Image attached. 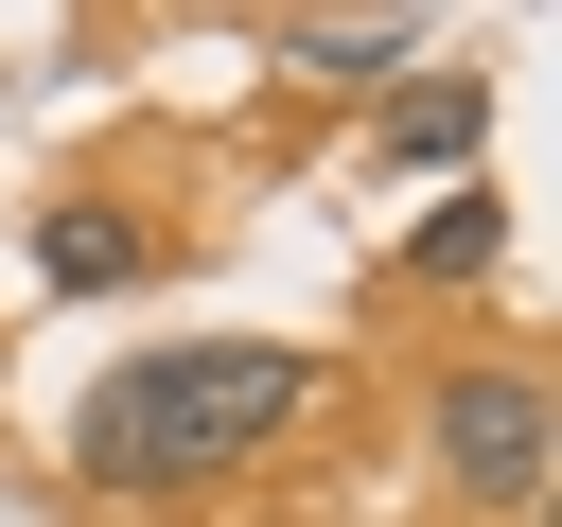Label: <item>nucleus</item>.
Listing matches in <instances>:
<instances>
[{
    "instance_id": "2",
    "label": "nucleus",
    "mask_w": 562,
    "mask_h": 527,
    "mask_svg": "<svg viewBox=\"0 0 562 527\" xmlns=\"http://www.w3.org/2000/svg\"><path fill=\"white\" fill-rule=\"evenodd\" d=\"M439 474L474 509H544V386L527 369H457L439 386Z\"/></svg>"
},
{
    "instance_id": "4",
    "label": "nucleus",
    "mask_w": 562,
    "mask_h": 527,
    "mask_svg": "<svg viewBox=\"0 0 562 527\" xmlns=\"http://www.w3.org/2000/svg\"><path fill=\"white\" fill-rule=\"evenodd\" d=\"M474 123H492V88L457 70V88H422V105H386V141L404 158H474Z\"/></svg>"
},
{
    "instance_id": "6",
    "label": "nucleus",
    "mask_w": 562,
    "mask_h": 527,
    "mask_svg": "<svg viewBox=\"0 0 562 527\" xmlns=\"http://www.w3.org/2000/svg\"><path fill=\"white\" fill-rule=\"evenodd\" d=\"M123 264H140V228H105V211H70V228H53V281H70V299H105Z\"/></svg>"
},
{
    "instance_id": "1",
    "label": "nucleus",
    "mask_w": 562,
    "mask_h": 527,
    "mask_svg": "<svg viewBox=\"0 0 562 527\" xmlns=\"http://www.w3.org/2000/svg\"><path fill=\"white\" fill-rule=\"evenodd\" d=\"M299 404H316V351H281V334H193V351H123V369L70 404V457H88L105 492H193V474H246Z\"/></svg>"
},
{
    "instance_id": "5",
    "label": "nucleus",
    "mask_w": 562,
    "mask_h": 527,
    "mask_svg": "<svg viewBox=\"0 0 562 527\" xmlns=\"http://www.w3.org/2000/svg\"><path fill=\"white\" fill-rule=\"evenodd\" d=\"M422 35L404 18H299V70H404Z\"/></svg>"
},
{
    "instance_id": "3",
    "label": "nucleus",
    "mask_w": 562,
    "mask_h": 527,
    "mask_svg": "<svg viewBox=\"0 0 562 527\" xmlns=\"http://www.w3.org/2000/svg\"><path fill=\"white\" fill-rule=\"evenodd\" d=\"M492 246H509V211H492V193H439V211L404 228V264H422V281H474Z\"/></svg>"
}]
</instances>
